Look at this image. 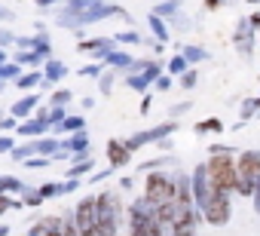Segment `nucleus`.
I'll list each match as a JSON object with an SVG mask.
<instances>
[{
    "instance_id": "nucleus-5",
    "label": "nucleus",
    "mask_w": 260,
    "mask_h": 236,
    "mask_svg": "<svg viewBox=\"0 0 260 236\" xmlns=\"http://www.w3.org/2000/svg\"><path fill=\"white\" fill-rule=\"evenodd\" d=\"M110 157H113V163H125V151H122L116 141L110 144Z\"/></svg>"
},
{
    "instance_id": "nucleus-3",
    "label": "nucleus",
    "mask_w": 260,
    "mask_h": 236,
    "mask_svg": "<svg viewBox=\"0 0 260 236\" xmlns=\"http://www.w3.org/2000/svg\"><path fill=\"white\" fill-rule=\"evenodd\" d=\"M95 227H98V221H95V202H83L80 205V230H83V236H95Z\"/></svg>"
},
{
    "instance_id": "nucleus-1",
    "label": "nucleus",
    "mask_w": 260,
    "mask_h": 236,
    "mask_svg": "<svg viewBox=\"0 0 260 236\" xmlns=\"http://www.w3.org/2000/svg\"><path fill=\"white\" fill-rule=\"evenodd\" d=\"M208 187L214 193H230L236 187V169L233 160L220 151H214V157L208 160Z\"/></svg>"
},
{
    "instance_id": "nucleus-6",
    "label": "nucleus",
    "mask_w": 260,
    "mask_h": 236,
    "mask_svg": "<svg viewBox=\"0 0 260 236\" xmlns=\"http://www.w3.org/2000/svg\"><path fill=\"white\" fill-rule=\"evenodd\" d=\"M208 4V10H217V4H223V0H205Z\"/></svg>"
},
{
    "instance_id": "nucleus-4",
    "label": "nucleus",
    "mask_w": 260,
    "mask_h": 236,
    "mask_svg": "<svg viewBox=\"0 0 260 236\" xmlns=\"http://www.w3.org/2000/svg\"><path fill=\"white\" fill-rule=\"evenodd\" d=\"M226 212H230V205H226V196L223 193H214L211 196V202H208V221H223L226 218Z\"/></svg>"
},
{
    "instance_id": "nucleus-2",
    "label": "nucleus",
    "mask_w": 260,
    "mask_h": 236,
    "mask_svg": "<svg viewBox=\"0 0 260 236\" xmlns=\"http://www.w3.org/2000/svg\"><path fill=\"white\" fill-rule=\"evenodd\" d=\"M172 196H175V184H172L169 178H162V175H153V178H147V199H150L153 205L172 202Z\"/></svg>"
}]
</instances>
